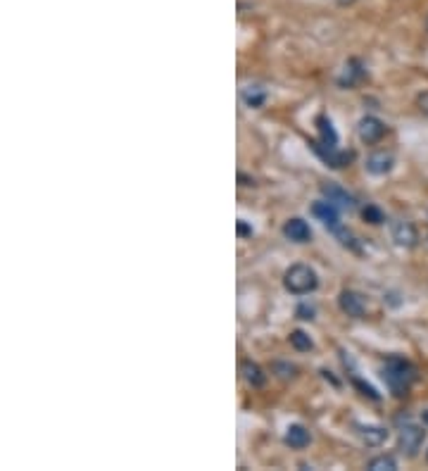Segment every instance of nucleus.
<instances>
[{"mask_svg": "<svg viewBox=\"0 0 428 471\" xmlns=\"http://www.w3.org/2000/svg\"><path fill=\"white\" fill-rule=\"evenodd\" d=\"M383 381L390 388L395 398H404L416 381V369L409 359L404 357H388L383 364Z\"/></svg>", "mask_w": 428, "mask_h": 471, "instance_id": "obj_1", "label": "nucleus"}, {"mask_svg": "<svg viewBox=\"0 0 428 471\" xmlns=\"http://www.w3.org/2000/svg\"><path fill=\"white\" fill-rule=\"evenodd\" d=\"M319 286V274L309 264H293L283 274V288L293 295H309Z\"/></svg>", "mask_w": 428, "mask_h": 471, "instance_id": "obj_2", "label": "nucleus"}, {"mask_svg": "<svg viewBox=\"0 0 428 471\" xmlns=\"http://www.w3.org/2000/svg\"><path fill=\"white\" fill-rule=\"evenodd\" d=\"M426 431L421 426H416L412 421H404L400 426V435H397V445H400V452L407 457H416L424 445Z\"/></svg>", "mask_w": 428, "mask_h": 471, "instance_id": "obj_3", "label": "nucleus"}, {"mask_svg": "<svg viewBox=\"0 0 428 471\" xmlns=\"http://www.w3.org/2000/svg\"><path fill=\"white\" fill-rule=\"evenodd\" d=\"M357 133H360V141L367 143V145H376L381 141V138L388 133V126L383 124L379 117H362L360 124H357Z\"/></svg>", "mask_w": 428, "mask_h": 471, "instance_id": "obj_4", "label": "nucleus"}, {"mask_svg": "<svg viewBox=\"0 0 428 471\" xmlns=\"http://www.w3.org/2000/svg\"><path fill=\"white\" fill-rule=\"evenodd\" d=\"M312 150H314V153L319 155L328 167H333V170H343V167H348L350 162H352V153H345V150L331 148V145H323L321 141L312 143Z\"/></svg>", "mask_w": 428, "mask_h": 471, "instance_id": "obj_5", "label": "nucleus"}, {"mask_svg": "<svg viewBox=\"0 0 428 471\" xmlns=\"http://www.w3.org/2000/svg\"><path fill=\"white\" fill-rule=\"evenodd\" d=\"M321 195H323V200H328L338 209H348V212L355 209V197L338 184H321Z\"/></svg>", "mask_w": 428, "mask_h": 471, "instance_id": "obj_6", "label": "nucleus"}, {"mask_svg": "<svg viewBox=\"0 0 428 471\" xmlns=\"http://www.w3.org/2000/svg\"><path fill=\"white\" fill-rule=\"evenodd\" d=\"M312 214H314L326 229H331L333 234L340 229V209L331 205L328 200H316L314 205H312Z\"/></svg>", "mask_w": 428, "mask_h": 471, "instance_id": "obj_7", "label": "nucleus"}, {"mask_svg": "<svg viewBox=\"0 0 428 471\" xmlns=\"http://www.w3.org/2000/svg\"><path fill=\"white\" fill-rule=\"evenodd\" d=\"M390 234H392L395 246H400V248H414L416 241H419L416 226L412 222H407V219H397V222H392Z\"/></svg>", "mask_w": 428, "mask_h": 471, "instance_id": "obj_8", "label": "nucleus"}, {"mask_svg": "<svg viewBox=\"0 0 428 471\" xmlns=\"http://www.w3.org/2000/svg\"><path fill=\"white\" fill-rule=\"evenodd\" d=\"M338 305H340V310L352 319H362L364 312H367V302H364L362 295L355 293V290H343L338 298Z\"/></svg>", "mask_w": 428, "mask_h": 471, "instance_id": "obj_9", "label": "nucleus"}, {"mask_svg": "<svg viewBox=\"0 0 428 471\" xmlns=\"http://www.w3.org/2000/svg\"><path fill=\"white\" fill-rule=\"evenodd\" d=\"M392 165H395V157L388 150H376L367 157V172L374 174V177H383V174H388L392 170Z\"/></svg>", "mask_w": 428, "mask_h": 471, "instance_id": "obj_10", "label": "nucleus"}, {"mask_svg": "<svg viewBox=\"0 0 428 471\" xmlns=\"http://www.w3.org/2000/svg\"><path fill=\"white\" fill-rule=\"evenodd\" d=\"M283 236H286L288 241H293V243H309L312 241V229H309V224L305 222V219L293 217V219H288V222L283 224Z\"/></svg>", "mask_w": 428, "mask_h": 471, "instance_id": "obj_11", "label": "nucleus"}, {"mask_svg": "<svg viewBox=\"0 0 428 471\" xmlns=\"http://www.w3.org/2000/svg\"><path fill=\"white\" fill-rule=\"evenodd\" d=\"M283 440H286V445H291L293 450H303V447H307L312 443V433L303 424H291V426L286 428Z\"/></svg>", "mask_w": 428, "mask_h": 471, "instance_id": "obj_12", "label": "nucleus"}, {"mask_svg": "<svg viewBox=\"0 0 428 471\" xmlns=\"http://www.w3.org/2000/svg\"><path fill=\"white\" fill-rule=\"evenodd\" d=\"M364 77H367V72H364L362 62L360 60H350L348 65H345L343 74L338 77V84L343 86V89H352V86L360 84Z\"/></svg>", "mask_w": 428, "mask_h": 471, "instance_id": "obj_13", "label": "nucleus"}, {"mask_svg": "<svg viewBox=\"0 0 428 471\" xmlns=\"http://www.w3.org/2000/svg\"><path fill=\"white\" fill-rule=\"evenodd\" d=\"M240 374L252 388H262L264 383H267V374H264V369L259 364L250 362V359H243L240 362Z\"/></svg>", "mask_w": 428, "mask_h": 471, "instance_id": "obj_14", "label": "nucleus"}, {"mask_svg": "<svg viewBox=\"0 0 428 471\" xmlns=\"http://www.w3.org/2000/svg\"><path fill=\"white\" fill-rule=\"evenodd\" d=\"M360 428V435L362 440L367 445H383L385 440H388V431H385L383 426H372V424H367V426H357Z\"/></svg>", "mask_w": 428, "mask_h": 471, "instance_id": "obj_15", "label": "nucleus"}, {"mask_svg": "<svg viewBox=\"0 0 428 471\" xmlns=\"http://www.w3.org/2000/svg\"><path fill=\"white\" fill-rule=\"evenodd\" d=\"M316 129H319V141L323 145H331V148H335L338 145V133H335L333 129V121L328 117H316Z\"/></svg>", "mask_w": 428, "mask_h": 471, "instance_id": "obj_16", "label": "nucleus"}, {"mask_svg": "<svg viewBox=\"0 0 428 471\" xmlns=\"http://www.w3.org/2000/svg\"><path fill=\"white\" fill-rule=\"evenodd\" d=\"M243 103L247 107H262L267 103V91L262 86H247V89H243Z\"/></svg>", "mask_w": 428, "mask_h": 471, "instance_id": "obj_17", "label": "nucleus"}, {"mask_svg": "<svg viewBox=\"0 0 428 471\" xmlns=\"http://www.w3.org/2000/svg\"><path fill=\"white\" fill-rule=\"evenodd\" d=\"M288 341H291V345L295 347L298 352H309L312 347H314V341L309 338L305 331H291V336H288Z\"/></svg>", "mask_w": 428, "mask_h": 471, "instance_id": "obj_18", "label": "nucleus"}, {"mask_svg": "<svg viewBox=\"0 0 428 471\" xmlns=\"http://www.w3.org/2000/svg\"><path fill=\"white\" fill-rule=\"evenodd\" d=\"M367 469L369 471H397V462L392 455H379V457L369 459Z\"/></svg>", "mask_w": 428, "mask_h": 471, "instance_id": "obj_19", "label": "nucleus"}, {"mask_svg": "<svg viewBox=\"0 0 428 471\" xmlns=\"http://www.w3.org/2000/svg\"><path fill=\"white\" fill-rule=\"evenodd\" d=\"M362 217L367 219L369 224H374V226H379V224H383L385 222V217H383V212H381L379 207L376 205H367L362 209Z\"/></svg>", "mask_w": 428, "mask_h": 471, "instance_id": "obj_20", "label": "nucleus"}, {"mask_svg": "<svg viewBox=\"0 0 428 471\" xmlns=\"http://www.w3.org/2000/svg\"><path fill=\"white\" fill-rule=\"evenodd\" d=\"M352 383H355V386L362 391V395H367V398H372V400H379V398H381V395L376 393V388H374V386H369V383L360 381V379H357V376H355V379H352Z\"/></svg>", "mask_w": 428, "mask_h": 471, "instance_id": "obj_21", "label": "nucleus"}, {"mask_svg": "<svg viewBox=\"0 0 428 471\" xmlns=\"http://www.w3.org/2000/svg\"><path fill=\"white\" fill-rule=\"evenodd\" d=\"M295 314H298V319H305V322H307V319H309V322H312V319H314V307H309V305H300V307H298V312H295Z\"/></svg>", "mask_w": 428, "mask_h": 471, "instance_id": "obj_22", "label": "nucleus"}, {"mask_svg": "<svg viewBox=\"0 0 428 471\" xmlns=\"http://www.w3.org/2000/svg\"><path fill=\"white\" fill-rule=\"evenodd\" d=\"M416 107H419L421 112H424L426 117H428V91H426V93H421V96L416 98Z\"/></svg>", "mask_w": 428, "mask_h": 471, "instance_id": "obj_23", "label": "nucleus"}, {"mask_svg": "<svg viewBox=\"0 0 428 471\" xmlns=\"http://www.w3.org/2000/svg\"><path fill=\"white\" fill-rule=\"evenodd\" d=\"M250 234H252L250 226L243 222V219H238V236H240V238H245V236H250Z\"/></svg>", "mask_w": 428, "mask_h": 471, "instance_id": "obj_24", "label": "nucleus"}, {"mask_svg": "<svg viewBox=\"0 0 428 471\" xmlns=\"http://www.w3.org/2000/svg\"><path fill=\"white\" fill-rule=\"evenodd\" d=\"M421 419H424V426H428V410L421 412Z\"/></svg>", "mask_w": 428, "mask_h": 471, "instance_id": "obj_25", "label": "nucleus"}, {"mask_svg": "<svg viewBox=\"0 0 428 471\" xmlns=\"http://www.w3.org/2000/svg\"><path fill=\"white\" fill-rule=\"evenodd\" d=\"M426 459H428V452H426Z\"/></svg>", "mask_w": 428, "mask_h": 471, "instance_id": "obj_26", "label": "nucleus"}]
</instances>
